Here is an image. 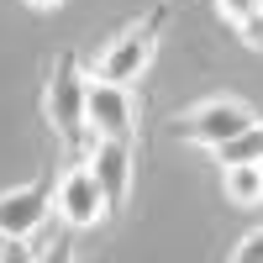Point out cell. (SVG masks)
I'll return each mask as SVG.
<instances>
[{"label":"cell","mask_w":263,"mask_h":263,"mask_svg":"<svg viewBox=\"0 0 263 263\" xmlns=\"http://www.w3.org/2000/svg\"><path fill=\"white\" fill-rule=\"evenodd\" d=\"M84 90H90V74L79 69L74 53H58L53 74H48V90H42V121L48 132L69 147V158H84L90 153V111H84Z\"/></svg>","instance_id":"obj_1"},{"label":"cell","mask_w":263,"mask_h":263,"mask_svg":"<svg viewBox=\"0 0 263 263\" xmlns=\"http://www.w3.org/2000/svg\"><path fill=\"white\" fill-rule=\"evenodd\" d=\"M163 21H168V6H153L142 21H132L126 32H116V37L100 48V58H95V69H90V74H95V79H116V84H132L137 74H147Z\"/></svg>","instance_id":"obj_2"},{"label":"cell","mask_w":263,"mask_h":263,"mask_svg":"<svg viewBox=\"0 0 263 263\" xmlns=\"http://www.w3.org/2000/svg\"><path fill=\"white\" fill-rule=\"evenodd\" d=\"M258 121V111L248 100H237V95H211V100H200V105H190V111L174 121V137H184V142H195V147H227L232 137H242V132Z\"/></svg>","instance_id":"obj_3"},{"label":"cell","mask_w":263,"mask_h":263,"mask_svg":"<svg viewBox=\"0 0 263 263\" xmlns=\"http://www.w3.org/2000/svg\"><path fill=\"white\" fill-rule=\"evenodd\" d=\"M53 211H58L63 232H90V227H100L105 216H111V211H105V190H100V179H95L90 158H74L69 168L58 174Z\"/></svg>","instance_id":"obj_4"},{"label":"cell","mask_w":263,"mask_h":263,"mask_svg":"<svg viewBox=\"0 0 263 263\" xmlns=\"http://www.w3.org/2000/svg\"><path fill=\"white\" fill-rule=\"evenodd\" d=\"M53 195H58L53 174H37L32 184L6 190L0 195V242H32L42 232V221L53 216Z\"/></svg>","instance_id":"obj_5"},{"label":"cell","mask_w":263,"mask_h":263,"mask_svg":"<svg viewBox=\"0 0 263 263\" xmlns=\"http://www.w3.org/2000/svg\"><path fill=\"white\" fill-rule=\"evenodd\" d=\"M84 111H90V137H126V142H137V100H132V84L90 74Z\"/></svg>","instance_id":"obj_6"},{"label":"cell","mask_w":263,"mask_h":263,"mask_svg":"<svg viewBox=\"0 0 263 263\" xmlns=\"http://www.w3.org/2000/svg\"><path fill=\"white\" fill-rule=\"evenodd\" d=\"M84 158H90L95 179H100V190H105V211H111V216H121L126 195H132V168H137V142H126V137H95Z\"/></svg>","instance_id":"obj_7"},{"label":"cell","mask_w":263,"mask_h":263,"mask_svg":"<svg viewBox=\"0 0 263 263\" xmlns=\"http://www.w3.org/2000/svg\"><path fill=\"white\" fill-rule=\"evenodd\" d=\"M221 190L232 205H263V163H221Z\"/></svg>","instance_id":"obj_8"},{"label":"cell","mask_w":263,"mask_h":263,"mask_svg":"<svg viewBox=\"0 0 263 263\" xmlns=\"http://www.w3.org/2000/svg\"><path fill=\"white\" fill-rule=\"evenodd\" d=\"M232 258H237V263H263V227H258V232H248L242 242L232 248Z\"/></svg>","instance_id":"obj_9"},{"label":"cell","mask_w":263,"mask_h":263,"mask_svg":"<svg viewBox=\"0 0 263 263\" xmlns=\"http://www.w3.org/2000/svg\"><path fill=\"white\" fill-rule=\"evenodd\" d=\"M258 6H263V0H216V11H221V16L232 21V27H237V21H248Z\"/></svg>","instance_id":"obj_10"},{"label":"cell","mask_w":263,"mask_h":263,"mask_svg":"<svg viewBox=\"0 0 263 263\" xmlns=\"http://www.w3.org/2000/svg\"><path fill=\"white\" fill-rule=\"evenodd\" d=\"M27 6H32V11H58L63 0H27Z\"/></svg>","instance_id":"obj_11"}]
</instances>
